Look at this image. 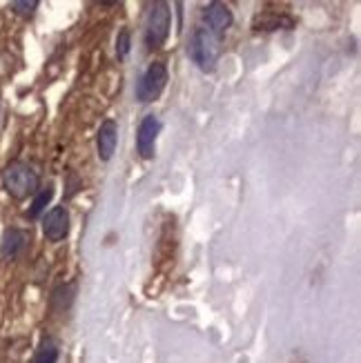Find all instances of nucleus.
<instances>
[{"label":"nucleus","mask_w":361,"mask_h":363,"mask_svg":"<svg viewBox=\"0 0 361 363\" xmlns=\"http://www.w3.org/2000/svg\"><path fill=\"white\" fill-rule=\"evenodd\" d=\"M203 21H206V29H210L214 36H218L221 38L226 31L230 29V25H232V11H230V7L228 5H223V3H210L208 7H206V11H203Z\"/></svg>","instance_id":"7"},{"label":"nucleus","mask_w":361,"mask_h":363,"mask_svg":"<svg viewBox=\"0 0 361 363\" xmlns=\"http://www.w3.org/2000/svg\"><path fill=\"white\" fill-rule=\"evenodd\" d=\"M161 132V121L154 114H148L138 125V134H136V150L143 159H152L154 147H156V136Z\"/></svg>","instance_id":"5"},{"label":"nucleus","mask_w":361,"mask_h":363,"mask_svg":"<svg viewBox=\"0 0 361 363\" xmlns=\"http://www.w3.org/2000/svg\"><path fill=\"white\" fill-rule=\"evenodd\" d=\"M38 183H40L38 174L23 161L9 163L5 167V172H3L5 192L16 201H23V199H27L31 194H36L38 192Z\"/></svg>","instance_id":"2"},{"label":"nucleus","mask_w":361,"mask_h":363,"mask_svg":"<svg viewBox=\"0 0 361 363\" xmlns=\"http://www.w3.org/2000/svg\"><path fill=\"white\" fill-rule=\"evenodd\" d=\"M52 196H54V187H45V189H40V192L36 194V199H34V203H31V208H29V216H31V218L40 216L43 210L47 208V205H50Z\"/></svg>","instance_id":"12"},{"label":"nucleus","mask_w":361,"mask_h":363,"mask_svg":"<svg viewBox=\"0 0 361 363\" xmlns=\"http://www.w3.org/2000/svg\"><path fill=\"white\" fill-rule=\"evenodd\" d=\"M116 143H118V125L107 118L101 123V130L96 136V147H99V159L101 161H109L116 152Z\"/></svg>","instance_id":"8"},{"label":"nucleus","mask_w":361,"mask_h":363,"mask_svg":"<svg viewBox=\"0 0 361 363\" xmlns=\"http://www.w3.org/2000/svg\"><path fill=\"white\" fill-rule=\"evenodd\" d=\"M56 361H58V345L52 339H45L38 345L34 359H31V363H56Z\"/></svg>","instance_id":"11"},{"label":"nucleus","mask_w":361,"mask_h":363,"mask_svg":"<svg viewBox=\"0 0 361 363\" xmlns=\"http://www.w3.org/2000/svg\"><path fill=\"white\" fill-rule=\"evenodd\" d=\"M0 125H3V105H0Z\"/></svg>","instance_id":"15"},{"label":"nucleus","mask_w":361,"mask_h":363,"mask_svg":"<svg viewBox=\"0 0 361 363\" xmlns=\"http://www.w3.org/2000/svg\"><path fill=\"white\" fill-rule=\"evenodd\" d=\"M132 50V34L130 29H121L118 36H116V56L118 58H125Z\"/></svg>","instance_id":"13"},{"label":"nucleus","mask_w":361,"mask_h":363,"mask_svg":"<svg viewBox=\"0 0 361 363\" xmlns=\"http://www.w3.org/2000/svg\"><path fill=\"white\" fill-rule=\"evenodd\" d=\"M29 234L21 228H7L3 234V243H0V252L7 261H13L23 255V250L27 247Z\"/></svg>","instance_id":"9"},{"label":"nucleus","mask_w":361,"mask_h":363,"mask_svg":"<svg viewBox=\"0 0 361 363\" xmlns=\"http://www.w3.org/2000/svg\"><path fill=\"white\" fill-rule=\"evenodd\" d=\"M187 54L201 72H214L218 56H221V38L214 36L206 27H196L190 45H187Z\"/></svg>","instance_id":"1"},{"label":"nucleus","mask_w":361,"mask_h":363,"mask_svg":"<svg viewBox=\"0 0 361 363\" xmlns=\"http://www.w3.org/2000/svg\"><path fill=\"white\" fill-rule=\"evenodd\" d=\"M167 78H170V74H167L165 62H161V60L152 62L136 85V101L138 103H154L163 94V89L167 85Z\"/></svg>","instance_id":"3"},{"label":"nucleus","mask_w":361,"mask_h":363,"mask_svg":"<svg viewBox=\"0 0 361 363\" xmlns=\"http://www.w3.org/2000/svg\"><path fill=\"white\" fill-rule=\"evenodd\" d=\"M170 27H172V11L167 3H156L150 11V18L145 25V45L150 50H159L165 45L170 36Z\"/></svg>","instance_id":"4"},{"label":"nucleus","mask_w":361,"mask_h":363,"mask_svg":"<svg viewBox=\"0 0 361 363\" xmlns=\"http://www.w3.org/2000/svg\"><path fill=\"white\" fill-rule=\"evenodd\" d=\"M296 21L288 13H279V11H263L252 21L255 31H277V29H294Z\"/></svg>","instance_id":"10"},{"label":"nucleus","mask_w":361,"mask_h":363,"mask_svg":"<svg viewBox=\"0 0 361 363\" xmlns=\"http://www.w3.org/2000/svg\"><path fill=\"white\" fill-rule=\"evenodd\" d=\"M36 7H38V0H25V3L16 0V3H11L13 13H18V16H31L36 11Z\"/></svg>","instance_id":"14"},{"label":"nucleus","mask_w":361,"mask_h":363,"mask_svg":"<svg viewBox=\"0 0 361 363\" xmlns=\"http://www.w3.org/2000/svg\"><path fill=\"white\" fill-rule=\"evenodd\" d=\"M43 232L47 241L58 243L70 234V212L65 208H54L43 218Z\"/></svg>","instance_id":"6"}]
</instances>
